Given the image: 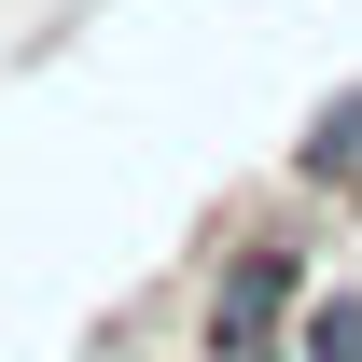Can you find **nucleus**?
<instances>
[{"label":"nucleus","instance_id":"nucleus-3","mask_svg":"<svg viewBox=\"0 0 362 362\" xmlns=\"http://www.w3.org/2000/svg\"><path fill=\"white\" fill-rule=\"evenodd\" d=\"M293 362H362V293H307V320H293Z\"/></svg>","mask_w":362,"mask_h":362},{"label":"nucleus","instance_id":"nucleus-1","mask_svg":"<svg viewBox=\"0 0 362 362\" xmlns=\"http://www.w3.org/2000/svg\"><path fill=\"white\" fill-rule=\"evenodd\" d=\"M307 251L293 237H237L209 265V307H195V362H293V320H307Z\"/></svg>","mask_w":362,"mask_h":362},{"label":"nucleus","instance_id":"nucleus-2","mask_svg":"<svg viewBox=\"0 0 362 362\" xmlns=\"http://www.w3.org/2000/svg\"><path fill=\"white\" fill-rule=\"evenodd\" d=\"M293 181H307V195H362V84L320 98V126L293 139Z\"/></svg>","mask_w":362,"mask_h":362}]
</instances>
